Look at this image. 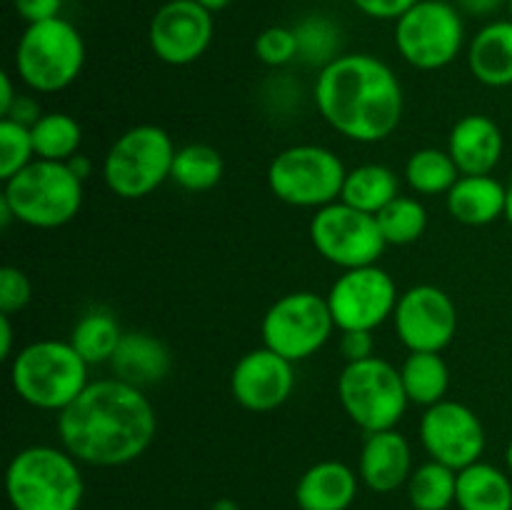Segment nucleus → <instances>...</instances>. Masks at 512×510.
<instances>
[{
    "label": "nucleus",
    "instance_id": "1",
    "mask_svg": "<svg viewBox=\"0 0 512 510\" xmlns=\"http://www.w3.org/2000/svg\"><path fill=\"white\" fill-rule=\"evenodd\" d=\"M158 430L155 408L143 388L118 378L93 380L58 413L60 445L78 463L118 468L138 460Z\"/></svg>",
    "mask_w": 512,
    "mask_h": 510
},
{
    "label": "nucleus",
    "instance_id": "2",
    "mask_svg": "<svg viewBox=\"0 0 512 510\" xmlns=\"http://www.w3.org/2000/svg\"><path fill=\"white\" fill-rule=\"evenodd\" d=\"M313 95L325 123L353 143H380L403 120L398 75L368 53L338 55L320 68Z\"/></svg>",
    "mask_w": 512,
    "mask_h": 510
},
{
    "label": "nucleus",
    "instance_id": "3",
    "mask_svg": "<svg viewBox=\"0 0 512 510\" xmlns=\"http://www.w3.org/2000/svg\"><path fill=\"white\" fill-rule=\"evenodd\" d=\"M88 368L70 340H35L10 360V383L23 403L60 413L90 385Z\"/></svg>",
    "mask_w": 512,
    "mask_h": 510
},
{
    "label": "nucleus",
    "instance_id": "4",
    "mask_svg": "<svg viewBox=\"0 0 512 510\" xmlns=\"http://www.w3.org/2000/svg\"><path fill=\"white\" fill-rule=\"evenodd\" d=\"M13 510H78L85 483L80 463L60 445H30L5 470Z\"/></svg>",
    "mask_w": 512,
    "mask_h": 510
},
{
    "label": "nucleus",
    "instance_id": "5",
    "mask_svg": "<svg viewBox=\"0 0 512 510\" xmlns=\"http://www.w3.org/2000/svg\"><path fill=\"white\" fill-rule=\"evenodd\" d=\"M0 198L10 205L18 223L55 230L68 225L83 208V180L75 178L68 163L35 158L5 180Z\"/></svg>",
    "mask_w": 512,
    "mask_h": 510
},
{
    "label": "nucleus",
    "instance_id": "6",
    "mask_svg": "<svg viewBox=\"0 0 512 510\" xmlns=\"http://www.w3.org/2000/svg\"><path fill=\"white\" fill-rule=\"evenodd\" d=\"M83 65V35L65 18L28 25L15 48V73L33 93H60L78 80Z\"/></svg>",
    "mask_w": 512,
    "mask_h": 510
},
{
    "label": "nucleus",
    "instance_id": "7",
    "mask_svg": "<svg viewBox=\"0 0 512 510\" xmlns=\"http://www.w3.org/2000/svg\"><path fill=\"white\" fill-rule=\"evenodd\" d=\"M175 145L168 130L160 125H135L125 130L103 160V178L110 193L123 200L148 198L170 180Z\"/></svg>",
    "mask_w": 512,
    "mask_h": 510
},
{
    "label": "nucleus",
    "instance_id": "8",
    "mask_svg": "<svg viewBox=\"0 0 512 510\" xmlns=\"http://www.w3.org/2000/svg\"><path fill=\"white\" fill-rule=\"evenodd\" d=\"M338 398L345 415L365 433L393 430L410 405L400 370L378 355L345 363L338 378Z\"/></svg>",
    "mask_w": 512,
    "mask_h": 510
},
{
    "label": "nucleus",
    "instance_id": "9",
    "mask_svg": "<svg viewBox=\"0 0 512 510\" xmlns=\"http://www.w3.org/2000/svg\"><path fill=\"white\" fill-rule=\"evenodd\" d=\"M340 155L313 143L290 145L280 150L268 165V188L280 203L293 208H325L340 200L345 183Z\"/></svg>",
    "mask_w": 512,
    "mask_h": 510
},
{
    "label": "nucleus",
    "instance_id": "10",
    "mask_svg": "<svg viewBox=\"0 0 512 510\" xmlns=\"http://www.w3.org/2000/svg\"><path fill=\"white\" fill-rule=\"evenodd\" d=\"M335 330L328 298L313 290H295L275 300L263 315L260 335L265 348L275 350L290 363L308 360L323 348Z\"/></svg>",
    "mask_w": 512,
    "mask_h": 510
},
{
    "label": "nucleus",
    "instance_id": "11",
    "mask_svg": "<svg viewBox=\"0 0 512 510\" xmlns=\"http://www.w3.org/2000/svg\"><path fill=\"white\" fill-rule=\"evenodd\" d=\"M463 43V15L445 0H420L395 20V48L418 70L445 68L458 58Z\"/></svg>",
    "mask_w": 512,
    "mask_h": 510
},
{
    "label": "nucleus",
    "instance_id": "12",
    "mask_svg": "<svg viewBox=\"0 0 512 510\" xmlns=\"http://www.w3.org/2000/svg\"><path fill=\"white\" fill-rule=\"evenodd\" d=\"M308 233L320 258L343 270L378 265L380 255L388 248L378 218L343 200L315 210Z\"/></svg>",
    "mask_w": 512,
    "mask_h": 510
},
{
    "label": "nucleus",
    "instance_id": "13",
    "mask_svg": "<svg viewBox=\"0 0 512 510\" xmlns=\"http://www.w3.org/2000/svg\"><path fill=\"white\" fill-rule=\"evenodd\" d=\"M333 313L335 328L340 330H370L393 318L398 305V285L393 275L380 265L343 270L325 295Z\"/></svg>",
    "mask_w": 512,
    "mask_h": 510
},
{
    "label": "nucleus",
    "instance_id": "14",
    "mask_svg": "<svg viewBox=\"0 0 512 510\" xmlns=\"http://www.w3.org/2000/svg\"><path fill=\"white\" fill-rule=\"evenodd\" d=\"M393 325L410 353H443L458 333V308L438 285H413L400 293Z\"/></svg>",
    "mask_w": 512,
    "mask_h": 510
},
{
    "label": "nucleus",
    "instance_id": "15",
    "mask_svg": "<svg viewBox=\"0 0 512 510\" xmlns=\"http://www.w3.org/2000/svg\"><path fill=\"white\" fill-rule=\"evenodd\" d=\"M420 440L430 460L463 470L478 463L485 450V428L478 413L458 400H440L420 418Z\"/></svg>",
    "mask_w": 512,
    "mask_h": 510
},
{
    "label": "nucleus",
    "instance_id": "16",
    "mask_svg": "<svg viewBox=\"0 0 512 510\" xmlns=\"http://www.w3.org/2000/svg\"><path fill=\"white\" fill-rule=\"evenodd\" d=\"M148 43L165 65H190L213 43V13L195 0H168L155 10Z\"/></svg>",
    "mask_w": 512,
    "mask_h": 510
},
{
    "label": "nucleus",
    "instance_id": "17",
    "mask_svg": "<svg viewBox=\"0 0 512 510\" xmlns=\"http://www.w3.org/2000/svg\"><path fill=\"white\" fill-rule=\"evenodd\" d=\"M295 363L270 348H255L235 363L230 373V395L250 413H270L288 403L295 388Z\"/></svg>",
    "mask_w": 512,
    "mask_h": 510
},
{
    "label": "nucleus",
    "instance_id": "18",
    "mask_svg": "<svg viewBox=\"0 0 512 510\" xmlns=\"http://www.w3.org/2000/svg\"><path fill=\"white\" fill-rule=\"evenodd\" d=\"M360 480L375 493H393L413 475V450L398 430L368 433L358 460Z\"/></svg>",
    "mask_w": 512,
    "mask_h": 510
},
{
    "label": "nucleus",
    "instance_id": "19",
    "mask_svg": "<svg viewBox=\"0 0 512 510\" xmlns=\"http://www.w3.org/2000/svg\"><path fill=\"white\" fill-rule=\"evenodd\" d=\"M505 138L488 115H465L448 135V153L463 175H490L503 160Z\"/></svg>",
    "mask_w": 512,
    "mask_h": 510
},
{
    "label": "nucleus",
    "instance_id": "20",
    "mask_svg": "<svg viewBox=\"0 0 512 510\" xmlns=\"http://www.w3.org/2000/svg\"><path fill=\"white\" fill-rule=\"evenodd\" d=\"M108 365L113 378L135 388H148L170 373V350L163 340L145 330H128L120 338Z\"/></svg>",
    "mask_w": 512,
    "mask_h": 510
},
{
    "label": "nucleus",
    "instance_id": "21",
    "mask_svg": "<svg viewBox=\"0 0 512 510\" xmlns=\"http://www.w3.org/2000/svg\"><path fill=\"white\" fill-rule=\"evenodd\" d=\"M358 495V473L340 460L315 463L300 475L295 500L300 510H348Z\"/></svg>",
    "mask_w": 512,
    "mask_h": 510
},
{
    "label": "nucleus",
    "instance_id": "22",
    "mask_svg": "<svg viewBox=\"0 0 512 510\" xmlns=\"http://www.w3.org/2000/svg\"><path fill=\"white\" fill-rule=\"evenodd\" d=\"M505 198L508 188L493 175H460L458 183L445 195V203L458 223L480 228L505 218Z\"/></svg>",
    "mask_w": 512,
    "mask_h": 510
},
{
    "label": "nucleus",
    "instance_id": "23",
    "mask_svg": "<svg viewBox=\"0 0 512 510\" xmlns=\"http://www.w3.org/2000/svg\"><path fill=\"white\" fill-rule=\"evenodd\" d=\"M468 68L488 88L512 85V20H493L470 40Z\"/></svg>",
    "mask_w": 512,
    "mask_h": 510
},
{
    "label": "nucleus",
    "instance_id": "24",
    "mask_svg": "<svg viewBox=\"0 0 512 510\" xmlns=\"http://www.w3.org/2000/svg\"><path fill=\"white\" fill-rule=\"evenodd\" d=\"M460 510H512V483L508 475L495 465L478 463L458 470Z\"/></svg>",
    "mask_w": 512,
    "mask_h": 510
},
{
    "label": "nucleus",
    "instance_id": "25",
    "mask_svg": "<svg viewBox=\"0 0 512 510\" xmlns=\"http://www.w3.org/2000/svg\"><path fill=\"white\" fill-rule=\"evenodd\" d=\"M400 195V180L393 168L380 163H365L348 170L340 200L363 213L378 215Z\"/></svg>",
    "mask_w": 512,
    "mask_h": 510
},
{
    "label": "nucleus",
    "instance_id": "26",
    "mask_svg": "<svg viewBox=\"0 0 512 510\" xmlns=\"http://www.w3.org/2000/svg\"><path fill=\"white\" fill-rule=\"evenodd\" d=\"M403 388L413 405H430L445 400L450 388V368L440 353H410L400 368Z\"/></svg>",
    "mask_w": 512,
    "mask_h": 510
},
{
    "label": "nucleus",
    "instance_id": "27",
    "mask_svg": "<svg viewBox=\"0 0 512 510\" xmlns=\"http://www.w3.org/2000/svg\"><path fill=\"white\" fill-rule=\"evenodd\" d=\"M123 333L125 330H120V323L115 320L113 313H108L103 308H95L80 315L78 323L73 325L70 345L78 350V355L88 365L110 363Z\"/></svg>",
    "mask_w": 512,
    "mask_h": 510
},
{
    "label": "nucleus",
    "instance_id": "28",
    "mask_svg": "<svg viewBox=\"0 0 512 510\" xmlns=\"http://www.w3.org/2000/svg\"><path fill=\"white\" fill-rule=\"evenodd\" d=\"M223 155L205 143H190L175 150L170 180L188 193H205L223 180Z\"/></svg>",
    "mask_w": 512,
    "mask_h": 510
},
{
    "label": "nucleus",
    "instance_id": "29",
    "mask_svg": "<svg viewBox=\"0 0 512 510\" xmlns=\"http://www.w3.org/2000/svg\"><path fill=\"white\" fill-rule=\"evenodd\" d=\"M460 175L448 150L440 148L415 150L405 163V183L418 195H448Z\"/></svg>",
    "mask_w": 512,
    "mask_h": 510
},
{
    "label": "nucleus",
    "instance_id": "30",
    "mask_svg": "<svg viewBox=\"0 0 512 510\" xmlns=\"http://www.w3.org/2000/svg\"><path fill=\"white\" fill-rule=\"evenodd\" d=\"M30 135H33L35 158L55 160V163H68L73 155L80 153L83 143V128L68 113H43L30 128Z\"/></svg>",
    "mask_w": 512,
    "mask_h": 510
},
{
    "label": "nucleus",
    "instance_id": "31",
    "mask_svg": "<svg viewBox=\"0 0 512 510\" xmlns=\"http://www.w3.org/2000/svg\"><path fill=\"white\" fill-rule=\"evenodd\" d=\"M458 495V470L430 460L413 470L408 480V498L415 510H448Z\"/></svg>",
    "mask_w": 512,
    "mask_h": 510
},
{
    "label": "nucleus",
    "instance_id": "32",
    "mask_svg": "<svg viewBox=\"0 0 512 510\" xmlns=\"http://www.w3.org/2000/svg\"><path fill=\"white\" fill-rule=\"evenodd\" d=\"M375 218L388 245L415 243L423 238L428 228V210L418 198H410V195H398Z\"/></svg>",
    "mask_w": 512,
    "mask_h": 510
},
{
    "label": "nucleus",
    "instance_id": "33",
    "mask_svg": "<svg viewBox=\"0 0 512 510\" xmlns=\"http://www.w3.org/2000/svg\"><path fill=\"white\" fill-rule=\"evenodd\" d=\"M298 35V58L308 65H320L325 68L338 58L340 48V30L325 15H310L303 23L295 25Z\"/></svg>",
    "mask_w": 512,
    "mask_h": 510
},
{
    "label": "nucleus",
    "instance_id": "34",
    "mask_svg": "<svg viewBox=\"0 0 512 510\" xmlns=\"http://www.w3.org/2000/svg\"><path fill=\"white\" fill-rule=\"evenodd\" d=\"M35 160L33 135L28 125H20L15 120H0V180H10L15 173Z\"/></svg>",
    "mask_w": 512,
    "mask_h": 510
},
{
    "label": "nucleus",
    "instance_id": "35",
    "mask_svg": "<svg viewBox=\"0 0 512 510\" xmlns=\"http://www.w3.org/2000/svg\"><path fill=\"white\" fill-rule=\"evenodd\" d=\"M255 55H258L260 63L270 65V68H280V65L298 60V35H295V28H285V25L265 28L255 38Z\"/></svg>",
    "mask_w": 512,
    "mask_h": 510
},
{
    "label": "nucleus",
    "instance_id": "36",
    "mask_svg": "<svg viewBox=\"0 0 512 510\" xmlns=\"http://www.w3.org/2000/svg\"><path fill=\"white\" fill-rule=\"evenodd\" d=\"M30 298H33V285L28 275L13 265L0 268V313H20L30 303Z\"/></svg>",
    "mask_w": 512,
    "mask_h": 510
},
{
    "label": "nucleus",
    "instance_id": "37",
    "mask_svg": "<svg viewBox=\"0 0 512 510\" xmlns=\"http://www.w3.org/2000/svg\"><path fill=\"white\" fill-rule=\"evenodd\" d=\"M340 353H343L345 363H358V360L373 358L375 340L370 330H340Z\"/></svg>",
    "mask_w": 512,
    "mask_h": 510
},
{
    "label": "nucleus",
    "instance_id": "38",
    "mask_svg": "<svg viewBox=\"0 0 512 510\" xmlns=\"http://www.w3.org/2000/svg\"><path fill=\"white\" fill-rule=\"evenodd\" d=\"M420 0H353L355 8L375 20H398Z\"/></svg>",
    "mask_w": 512,
    "mask_h": 510
},
{
    "label": "nucleus",
    "instance_id": "39",
    "mask_svg": "<svg viewBox=\"0 0 512 510\" xmlns=\"http://www.w3.org/2000/svg\"><path fill=\"white\" fill-rule=\"evenodd\" d=\"M15 13L25 20L28 25L43 23V20L60 18V8L63 0H13Z\"/></svg>",
    "mask_w": 512,
    "mask_h": 510
},
{
    "label": "nucleus",
    "instance_id": "40",
    "mask_svg": "<svg viewBox=\"0 0 512 510\" xmlns=\"http://www.w3.org/2000/svg\"><path fill=\"white\" fill-rule=\"evenodd\" d=\"M40 115H43V113H40L38 100H35L33 95H20L18 93V98H15V103L10 105V110L3 115V118L15 120V123L33 128V125L40 120Z\"/></svg>",
    "mask_w": 512,
    "mask_h": 510
},
{
    "label": "nucleus",
    "instance_id": "41",
    "mask_svg": "<svg viewBox=\"0 0 512 510\" xmlns=\"http://www.w3.org/2000/svg\"><path fill=\"white\" fill-rule=\"evenodd\" d=\"M508 0H458V10L473 15V18H485V15L498 13Z\"/></svg>",
    "mask_w": 512,
    "mask_h": 510
},
{
    "label": "nucleus",
    "instance_id": "42",
    "mask_svg": "<svg viewBox=\"0 0 512 510\" xmlns=\"http://www.w3.org/2000/svg\"><path fill=\"white\" fill-rule=\"evenodd\" d=\"M13 323H10V315L0 313V358L10 360L13 358Z\"/></svg>",
    "mask_w": 512,
    "mask_h": 510
},
{
    "label": "nucleus",
    "instance_id": "43",
    "mask_svg": "<svg viewBox=\"0 0 512 510\" xmlns=\"http://www.w3.org/2000/svg\"><path fill=\"white\" fill-rule=\"evenodd\" d=\"M15 98H18V93H15L13 78H10V73H0V118L8 113Z\"/></svg>",
    "mask_w": 512,
    "mask_h": 510
},
{
    "label": "nucleus",
    "instance_id": "44",
    "mask_svg": "<svg viewBox=\"0 0 512 510\" xmlns=\"http://www.w3.org/2000/svg\"><path fill=\"white\" fill-rule=\"evenodd\" d=\"M68 168L73 170L75 178H80L85 183V180H88L90 175H93V160H90L88 155L78 153V155H73V158L68 160Z\"/></svg>",
    "mask_w": 512,
    "mask_h": 510
},
{
    "label": "nucleus",
    "instance_id": "45",
    "mask_svg": "<svg viewBox=\"0 0 512 510\" xmlns=\"http://www.w3.org/2000/svg\"><path fill=\"white\" fill-rule=\"evenodd\" d=\"M195 3H200L205 10H210V13H218V10L228 8L233 0H195Z\"/></svg>",
    "mask_w": 512,
    "mask_h": 510
},
{
    "label": "nucleus",
    "instance_id": "46",
    "mask_svg": "<svg viewBox=\"0 0 512 510\" xmlns=\"http://www.w3.org/2000/svg\"><path fill=\"white\" fill-rule=\"evenodd\" d=\"M210 510H240V508H238V503H235V500L220 498V500H215L213 508H210Z\"/></svg>",
    "mask_w": 512,
    "mask_h": 510
},
{
    "label": "nucleus",
    "instance_id": "47",
    "mask_svg": "<svg viewBox=\"0 0 512 510\" xmlns=\"http://www.w3.org/2000/svg\"><path fill=\"white\" fill-rule=\"evenodd\" d=\"M505 220H508L512 228V183L508 185V198H505Z\"/></svg>",
    "mask_w": 512,
    "mask_h": 510
},
{
    "label": "nucleus",
    "instance_id": "48",
    "mask_svg": "<svg viewBox=\"0 0 512 510\" xmlns=\"http://www.w3.org/2000/svg\"><path fill=\"white\" fill-rule=\"evenodd\" d=\"M505 465H508V470L512 473V438H510L508 448H505Z\"/></svg>",
    "mask_w": 512,
    "mask_h": 510
},
{
    "label": "nucleus",
    "instance_id": "49",
    "mask_svg": "<svg viewBox=\"0 0 512 510\" xmlns=\"http://www.w3.org/2000/svg\"><path fill=\"white\" fill-rule=\"evenodd\" d=\"M508 13H510V20H512V0H508Z\"/></svg>",
    "mask_w": 512,
    "mask_h": 510
}]
</instances>
